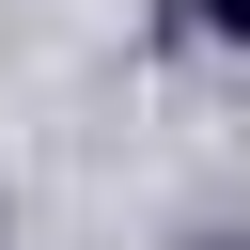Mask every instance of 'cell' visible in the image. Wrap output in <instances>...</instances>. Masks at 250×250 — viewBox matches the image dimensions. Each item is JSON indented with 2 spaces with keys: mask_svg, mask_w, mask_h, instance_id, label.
Instances as JSON below:
<instances>
[{
  "mask_svg": "<svg viewBox=\"0 0 250 250\" xmlns=\"http://www.w3.org/2000/svg\"><path fill=\"white\" fill-rule=\"evenodd\" d=\"M188 31H219V47H250V0H172Z\"/></svg>",
  "mask_w": 250,
  "mask_h": 250,
  "instance_id": "cell-1",
  "label": "cell"
}]
</instances>
